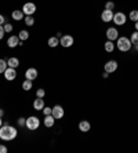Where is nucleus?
<instances>
[{
  "label": "nucleus",
  "mask_w": 138,
  "mask_h": 153,
  "mask_svg": "<svg viewBox=\"0 0 138 153\" xmlns=\"http://www.w3.org/2000/svg\"><path fill=\"white\" fill-rule=\"evenodd\" d=\"M18 135L17 128H14L13 126H10L8 123H3V126L0 127V139L3 141H13Z\"/></svg>",
  "instance_id": "1"
},
{
  "label": "nucleus",
  "mask_w": 138,
  "mask_h": 153,
  "mask_svg": "<svg viewBox=\"0 0 138 153\" xmlns=\"http://www.w3.org/2000/svg\"><path fill=\"white\" fill-rule=\"evenodd\" d=\"M116 47H117V50L122 51V53H127V51H130L131 47H133V44H131V42H130V37L119 36L117 40H116Z\"/></svg>",
  "instance_id": "2"
},
{
  "label": "nucleus",
  "mask_w": 138,
  "mask_h": 153,
  "mask_svg": "<svg viewBox=\"0 0 138 153\" xmlns=\"http://www.w3.org/2000/svg\"><path fill=\"white\" fill-rule=\"evenodd\" d=\"M25 127L28 128L29 131H35V130H37V128L40 127V120L37 116H29L28 119H26V124H25Z\"/></svg>",
  "instance_id": "3"
},
{
  "label": "nucleus",
  "mask_w": 138,
  "mask_h": 153,
  "mask_svg": "<svg viewBox=\"0 0 138 153\" xmlns=\"http://www.w3.org/2000/svg\"><path fill=\"white\" fill-rule=\"evenodd\" d=\"M113 24L117 26H122L126 24V21H127V17H126V14L124 13H120V11H117V13H115L113 14Z\"/></svg>",
  "instance_id": "4"
},
{
  "label": "nucleus",
  "mask_w": 138,
  "mask_h": 153,
  "mask_svg": "<svg viewBox=\"0 0 138 153\" xmlns=\"http://www.w3.org/2000/svg\"><path fill=\"white\" fill-rule=\"evenodd\" d=\"M73 43H75V39H73V36H71V35H62V37L60 39V44L62 47H65V48L72 47Z\"/></svg>",
  "instance_id": "5"
},
{
  "label": "nucleus",
  "mask_w": 138,
  "mask_h": 153,
  "mask_svg": "<svg viewBox=\"0 0 138 153\" xmlns=\"http://www.w3.org/2000/svg\"><path fill=\"white\" fill-rule=\"evenodd\" d=\"M22 13L25 15H33L36 13V4L32 3V1H28L22 6Z\"/></svg>",
  "instance_id": "6"
},
{
  "label": "nucleus",
  "mask_w": 138,
  "mask_h": 153,
  "mask_svg": "<svg viewBox=\"0 0 138 153\" xmlns=\"http://www.w3.org/2000/svg\"><path fill=\"white\" fill-rule=\"evenodd\" d=\"M3 75H4V79H6V80L13 82V80H15V79H17V69H15V68H10V66H8V68L4 71Z\"/></svg>",
  "instance_id": "7"
},
{
  "label": "nucleus",
  "mask_w": 138,
  "mask_h": 153,
  "mask_svg": "<svg viewBox=\"0 0 138 153\" xmlns=\"http://www.w3.org/2000/svg\"><path fill=\"white\" fill-rule=\"evenodd\" d=\"M117 66H119V64H117L116 61L110 59V61H108V62L104 65V71L108 72V73H113V72L117 71Z\"/></svg>",
  "instance_id": "8"
},
{
  "label": "nucleus",
  "mask_w": 138,
  "mask_h": 153,
  "mask_svg": "<svg viewBox=\"0 0 138 153\" xmlns=\"http://www.w3.org/2000/svg\"><path fill=\"white\" fill-rule=\"evenodd\" d=\"M51 114L54 116V119H55V120H60V119L64 117V114H65L64 108L61 106V105H55V106L53 108V112H51Z\"/></svg>",
  "instance_id": "9"
},
{
  "label": "nucleus",
  "mask_w": 138,
  "mask_h": 153,
  "mask_svg": "<svg viewBox=\"0 0 138 153\" xmlns=\"http://www.w3.org/2000/svg\"><path fill=\"white\" fill-rule=\"evenodd\" d=\"M106 37H108V40H110V42H115V40H117V37H119V30H117L116 28H108L106 29Z\"/></svg>",
  "instance_id": "10"
},
{
  "label": "nucleus",
  "mask_w": 138,
  "mask_h": 153,
  "mask_svg": "<svg viewBox=\"0 0 138 153\" xmlns=\"http://www.w3.org/2000/svg\"><path fill=\"white\" fill-rule=\"evenodd\" d=\"M7 46L10 47V48H15V47L21 46V40H19V37L18 36H10L7 39Z\"/></svg>",
  "instance_id": "11"
},
{
  "label": "nucleus",
  "mask_w": 138,
  "mask_h": 153,
  "mask_svg": "<svg viewBox=\"0 0 138 153\" xmlns=\"http://www.w3.org/2000/svg\"><path fill=\"white\" fill-rule=\"evenodd\" d=\"M37 76H39V72H37L36 68H28L26 72H25V77L29 79V80H32V82L37 79Z\"/></svg>",
  "instance_id": "12"
},
{
  "label": "nucleus",
  "mask_w": 138,
  "mask_h": 153,
  "mask_svg": "<svg viewBox=\"0 0 138 153\" xmlns=\"http://www.w3.org/2000/svg\"><path fill=\"white\" fill-rule=\"evenodd\" d=\"M101 19H102V22H110L112 19H113V11L112 10H104L102 14H101Z\"/></svg>",
  "instance_id": "13"
},
{
  "label": "nucleus",
  "mask_w": 138,
  "mask_h": 153,
  "mask_svg": "<svg viewBox=\"0 0 138 153\" xmlns=\"http://www.w3.org/2000/svg\"><path fill=\"white\" fill-rule=\"evenodd\" d=\"M79 130H80L81 132H89L90 130H91V124H90V121L81 120L80 123H79Z\"/></svg>",
  "instance_id": "14"
},
{
  "label": "nucleus",
  "mask_w": 138,
  "mask_h": 153,
  "mask_svg": "<svg viewBox=\"0 0 138 153\" xmlns=\"http://www.w3.org/2000/svg\"><path fill=\"white\" fill-rule=\"evenodd\" d=\"M43 123H44V126H46L47 128L53 127L54 123H55V119H54L53 114H47V116H44V120H43Z\"/></svg>",
  "instance_id": "15"
},
{
  "label": "nucleus",
  "mask_w": 138,
  "mask_h": 153,
  "mask_svg": "<svg viewBox=\"0 0 138 153\" xmlns=\"http://www.w3.org/2000/svg\"><path fill=\"white\" fill-rule=\"evenodd\" d=\"M44 106H46V105H44V100H43V98H36V100L33 101V108H35L36 111H43Z\"/></svg>",
  "instance_id": "16"
},
{
  "label": "nucleus",
  "mask_w": 138,
  "mask_h": 153,
  "mask_svg": "<svg viewBox=\"0 0 138 153\" xmlns=\"http://www.w3.org/2000/svg\"><path fill=\"white\" fill-rule=\"evenodd\" d=\"M24 13H22V10H14L13 13H11V17H13V19L14 21H22L24 19Z\"/></svg>",
  "instance_id": "17"
},
{
  "label": "nucleus",
  "mask_w": 138,
  "mask_h": 153,
  "mask_svg": "<svg viewBox=\"0 0 138 153\" xmlns=\"http://www.w3.org/2000/svg\"><path fill=\"white\" fill-rule=\"evenodd\" d=\"M7 65L10 66V68H15L17 69L18 66H19V59H18L17 57H11L7 59Z\"/></svg>",
  "instance_id": "18"
},
{
  "label": "nucleus",
  "mask_w": 138,
  "mask_h": 153,
  "mask_svg": "<svg viewBox=\"0 0 138 153\" xmlns=\"http://www.w3.org/2000/svg\"><path fill=\"white\" fill-rule=\"evenodd\" d=\"M22 88L25 91H31L33 88V82L32 80H29V79H25L24 82H22Z\"/></svg>",
  "instance_id": "19"
},
{
  "label": "nucleus",
  "mask_w": 138,
  "mask_h": 153,
  "mask_svg": "<svg viewBox=\"0 0 138 153\" xmlns=\"http://www.w3.org/2000/svg\"><path fill=\"white\" fill-rule=\"evenodd\" d=\"M47 44H48V47L54 48V47H57L58 44H60V39H58L57 36H53V37H50V39L47 40Z\"/></svg>",
  "instance_id": "20"
},
{
  "label": "nucleus",
  "mask_w": 138,
  "mask_h": 153,
  "mask_svg": "<svg viewBox=\"0 0 138 153\" xmlns=\"http://www.w3.org/2000/svg\"><path fill=\"white\" fill-rule=\"evenodd\" d=\"M115 47H116V44H113V42H110V40H108V42L104 44V48H105L106 53H113Z\"/></svg>",
  "instance_id": "21"
},
{
  "label": "nucleus",
  "mask_w": 138,
  "mask_h": 153,
  "mask_svg": "<svg viewBox=\"0 0 138 153\" xmlns=\"http://www.w3.org/2000/svg\"><path fill=\"white\" fill-rule=\"evenodd\" d=\"M35 24V18L33 15H25V25L26 26H33Z\"/></svg>",
  "instance_id": "22"
},
{
  "label": "nucleus",
  "mask_w": 138,
  "mask_h": 153,
  "mask_svg": "<svg viewBox=\"0 0 138 153\" xmlns=\"http://www.w3.org/2000/svg\"><path fill=\"white\" fill-rule=\"evenodd\" d=\"M8 68V65H7V61L3 59V58H0V75H3L4 71Z\"/></svg>",
  "instance_id": "23"
},
{
  "label": "nucleus",
  "mask_w": 138,
  "mask_h": 153,
  "mask_svg": "<svg viewBox=\"0 0 138 153\" xmlns=\"http://www.w3.org/2000/svg\"><path fill=\"white\" fill-rule=\"evenodd\" d=\"M18 37H19V40H21V42H25V40H28V39H29V32L24 29V30H21V32H19Z\"/></svg>",
  "instance_id": "24"
},
{
  "label": "nucleus",
  "mask_w": 138,
  "mask_h": 153,
  "mask_svg": "<svg viewBox=\"0 0 138 153\" xmlns=\"http://www.w3.org/2000/svg\"><path fill=\"white\" fill-rule=\"evenodd\" d=\"M130 42H131V44H133V46H134V44H138V30H135V32L131 33Z\"/></svg>",
  "instance_id": "25"
},
{
  "label": "nucleus",
  "mask_w": 138,
  "mask_h": 153,
  "mask_svg": "<svg viewBox=\"0 0 138 153\" xmlns=\"http://www.w3.org/2000/svg\"><path fill=\"white\" fill-rule=\"evenodd\" d=\"M128 18H130L133 22H137V21H138V10L130 11V14H128Z\"/></svg>",
  "instance_id": "26"
},
{
  "label": "nucleus",
  "mask_w": 138,
  "mask_h": 153,
  "mask_svg": "<svg viewBox=\"0 0 138 153\" xmlns=\"http://www.w3.org/2000/svg\"><path fill=\"white\" fill-rule=\"evenodd\" d=\"M44 95H46V91L43 88H39L36 91V97H37V98H44Z\"/></svg>",
  "instance_id": "27"
},
{
  "label": "nucleus",
  "mask_w": 138,
  "mask_h": 153,
  "mask_svg": "<svg viewBox=\"0 0 138 153\" xmlns=\"http://www.w3.org/2000/svg\"><path fill=\"white\" fill-rule=\"evenodd\" d=\"M105 8H106V10H112V11H113L115 3H113V1H106V3H105Z\"/></svg>",
  "instance_id": "28"
},
{
  "label": "nucleus",
  "mask_w": 138,
  "mask_h": 153,
  "mask_svg": "<svg viewBox=\"0 0 138 153\" xmlns=\"http://www.w3.org/2000/svg\"><path fill=\"white\" fill-rule=\"evenodd\" d=\"M43 114L44 116H47V114H51V112H53V108H48V106H44L43 108Z\"/></svg>",
  "instance_id": "29"
},
{
  "label": "nucleus",
  "mask_w": 138,
  "mask_h": 153,
  "mask_svg": "<svg viewBox=\"0 0 138 153\" xmlns=\"http://www.w3.org/2000/svg\"><path fill=\"white\" fill-rule=\"evenodd\" d=\"M4 30H6V33H11L13 32V25L11 24H4Z\"/></svg>",
  "instance_id": "30"
},
{
  "label": "nucleus",
  "mask_w": 138,
  "mask_h": 153,
  "mask_svg": "<svg viewBox=\"0 0 138 153\" xmlns=\"http://www.w3.org/2000/svg\"><path fill=\"white\" fill-rule=\"evenodd\" d=\"M25 124H26V119H25V117H19V119H18V126H19V127H25Z\"/></svg>",
  "instance_id": "31"
},
{
  "label": "nucleus",
  "mask_w": 138,
  "mask_h": 153,
  "mask_svg": "<svg viewBox=\"0 0 138 153\" xmlns=\"http://www.w3.org/2000/svg\"><path fill=\"white\" fill-rule=\"evenodd\" d=\"M8 149H7V146L3 145V143H0V153H7Z\"/></svg>",
  "instance_id": "32"
},
{
  "label": "nucleus",
  "mask_w": 138,
  "mask_h": 153,
  "mask_svg": "<svg viewBox=\"0 0 138 153\" xmlns=\"http://www.w3.org/2000/svg\"><path fill=\"white\" fill-rule=\"evenodd\" d=\"M4 35H6V30H4V26L0 25V40L4 37Z\"/></svg>",
  "instance_id": "33"
},
{
  "label": "nucleus",
  "mask_w": 138,
  "mask_h": 153,
  "mask_svg": "<svg viewBox=\"0 0 138 153\" xmlns=\"http://www.w3.org/2000/svg\"><path fill=\"white\" fill-rule=\"evenodd\" d=\"M4 22H6V18H4V15L0 14V25H4Z\"/></svg>",
  "instance_id": "34"
},
{
  "label": "nucleus",
  "mask_w": 138,
  "mask_h": 153,
  "mask_svg": "<svg viewBox=\"0 0 138 153\" xmlns=\"http://www.w3.org/2000/svg\"><path fill=\"white\" fill-rule=\"evenodd\" d=\"M102 77H104V79H108V77H109V73H108V72H104Z\"/></svg>",
  "instance_id": "35"
},
{
  "label": "nucleus",
  "mask_w": 138,
  "mask_h": 153,
  "mask_svg": "<svg viewBox=\"0 0 138 153\" xmlns=\"http://www.w3.org/2000/svg\"><path fill=\"white\" fill-rule=\"evenodd\" d=\"M3 116H4V111H3V109H0V117L3 119Z\"/></svg>",
  "instance_id": "36"
},
{
  "label": "nucleus",
  "mask_w": 138,
  "mask_h": 153,
  "mask_svg": "<svg viewBox=\"0 0 138 153\" xmlns=\"http://www.w3.org/2000/svg\"><path fill=\"white\" fill-rule=\"evenodd\" d=\"M134 26H135V30H138V21L134 22Z\"/></svg>",
  "instance_id": "37"
},
{
  "label": "nucleus",
  "mask_w": 138,
  "mask_h": 153,
  "mask_svg": "<svg viewBox=\"0 0 138 153\" xmlns=\"http://www.w3.org/2000/svg\"><path fill=\"white\" fill-rule=\"evenodd\" d=\"M134 48H135V51L138 53V44H134Z\"/></svg>",
  "instance_id": "38"
},
{
  "label": "nucleus",
  "mask_w": 138,
  "mask_h": 153,
  "mask_svg": "<svg viewBox=\"0 0 138 153\" xmlns=\"http://www.w3.org/2000/svg\"><path fill=\"white\" fill-rule=\"evenodd\" d=\"M1 126H3V119L0 117V127H1Z\"/></svg>",
  "instance_id": "39"
},
{
  "label": "nucleus",
  "mask_w": 138,
  "mask_h": 153,
  "mask_svg": "<svg viewBox=\"0 0 138 153\" xmlns=\"http://www.w3.org/2000/svg\"><path fill=\"white\" fill-rule=\"evenodd\" d=\"M0 141H1V139H0Z\"/></svg>",
  "instance_id": "40"
}]
</instances>
